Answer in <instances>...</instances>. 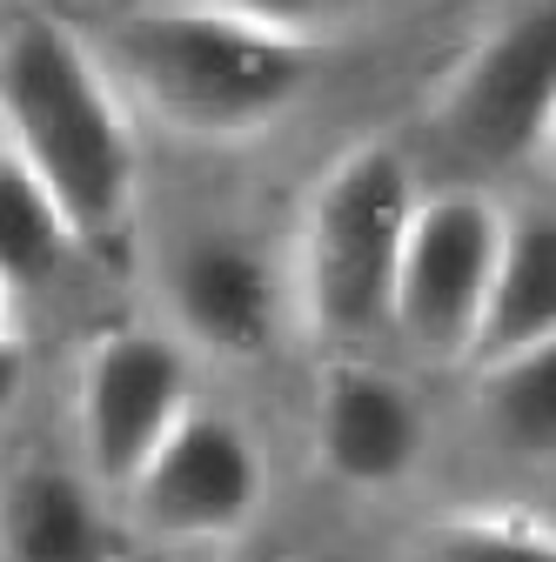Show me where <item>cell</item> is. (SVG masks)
<instances>
[{"label":"cell","instance_id":"cell-2","mask_svg":"<svg viewBox=\"0 0 556 562\" xmlns=\"http://www.w3.org/2000/svg\"><path fill=\"white\" fill-rule=\"evenodd\" d=\"M108 60L127 101L162 127L208 148H242L302 108L322 47L222 0H121Z\"/></svg>","mask_w":556,"mask_h":562},{"label":"cell","instance_id":"cell-7","mask_svg":"<svg viewBox=\"0 0 556 562\" xmlns=\"http://www.w3.org/2000/svg\"><path fill=\"white\" fill-rule=\"evenodd\" d=\"M549 114H556V0H530L510 21H497L436 88V134L482 168L536 155Z\"/></svg>","mask_w":556,"mask_h":562},{"label":"cell","instance_id":"cell-5","mask_svg":"<svg viewBox=\"0 0 556 562\" xmlns=\"http://www.w3.org/2000/svg\"><path fill=\"white\" fill-rule=\"evenodd\" d=\"M194 408V348L175 328H101L75 369V456L121 496Z\"/></svg>","mask_w":556,"mask_h":562},{"label":"cell","instance_id":"cell-10","mask_svg":"<svg viewBox=\"0 0 556 562\" xmlns=\"http://www.w3.org/2000/svg\"><path fill=\"white\" fill-rule=\"evenodd\" d=\"M543 335H556V215H510L490 315H482L469 369L476 375L497 369V362L523 356V348L543 341Z\"/></svg>","mask_w":556,"mask_h":562},{"label":"cell","instance_id":"cell-12","mask_svg":"<svg viewBox=\"0 0 556 562\" xmlns=\"http://www.w3.org/2000/svg\"><path fill=\"white\" fill-rule=\"evenodd\" d=\"M67 255H88L75 222H67V207L21 155L0 148V281H8V295H27L41 281H54L67 268Z\"/></svg>","mask_w":556,"mask_h":562},{"label":"cell","instance_id":"cell-4","mask_svg":"<svg viewBox=\"0 0 556 562\" xmlns=\"http://www.w3.org/2000/svg\"><path fill=\"white\" fill-rule=\"evenodd\" d=\"M510 207L482 188H436L415 201L396 268V341L423 362H469L490 315Z\"/></svg>","mask_w":556,"mask_h":562},{"label":"cell","instance_id":"cell-13","mask_svg":"<svg viewBox=\"0 0 556 562\" xmlns=\"http://www.w3.org/2000/svg\"><path fill=\"white\" fill-rule=\"evenodd\" d=\"M482 422L523 462H556V335L482 369Z\"/></svg>","mask_w":556,"mask_h":562},{"label":"cell","instance_id":"cell-3","mask_svg":"<svg viewBox=\"0 0 556 562\" xmlns=\"http://www.w3.org/2000/svg\"><path fill=\"white\" fill-rule=\"evenodd\" d=\"M415 201V168L389 140H356L322 168L296 235V308L329 356H376L396 341V268Z\"/></svg>","mask_w":556,"mask_h":562},{"label":"cell","instance_id":"cell-16","mask_svg":"<svg viewBox=\"0 0 556 562\" xmlns=\"http://www.w3.org/2000/svg\"><path fill=\"white\" fill-rule=\"evenodd\" d=\"M536 161L556 175V114H549V127H543V140H536Z\"/></svg>","mask_w":556,"mask_h":562},{"label":"cell","instance_id":"cell-1","mask_svg":"<svg viewBox=\"0 0 556 562\" xmlns=\"http://www.w3.org/2000/svg\"><path fill=\"white\" fill-rule=\"evenodd\" d=\"M0 134L54 201L67 207L88 255H121L142 201V140L134 101L114 60L94 54L41 0H8L0 34Z\"/></svg>","mask_w":556,"mask_h":562},{"label":"cell","instance_id":"cell-6","mask_svg":"<svg viewBox=\"0 0 556 562\" xmlns=\"http://www.w3.org/2000/svg\"><path fill=\"white\" fill-rule=\"evenodd\" d=\"M262 503H268L262 442L248 436V422L201 408V402L175 422V436L148 456V469L121 488L127 522L181 549H215V542L248 536Z\"/></svg>","mask_w":556,"mask_h":562},{"label":"cell","instance_id":"cell-11","mask_svg":"<svg viewBox=\"0 0 556 562\" xmlns=\"http://www.w3.org/2000/svg\"><path fill=\"white\" fill-rule=\"evenodd\" d=\"M94 475L27 469L8 496V555L14 562H101L108 522L94 509Z\"/></svg>","mask_w":556,"mask_h":562},{"label":"cell","instance_id":"cell-14","mask_svg":"<svg viewBox=\"0 0 556 562\" xmlns=\"http://www.w3.org/2000/svg\"><path fill=\"white\" fill-rule=\"evenodd\" d=\"M409 562H556V529L523 509H456L409 542Z\"/></svg>","mask_w":556,"mask_h":562},{"label":"cell","instance_id":"cell-9","mask_svg":"<svg viewBox=\"0 0 556 562\" xmlns=\"http://www.w3.org/2000/svg\"><path fill=\"white\" fill-rule=\"evenodd\" d=\"M168 322L194 356H229V362L262 356L275 322H282L275 261L229 228L188 235L168 255Z\"/></svg>","mask_w":556,"mask_h":562},{"label":"cell","instance_id":"cell-15","mask_svg":"<svg viewBox=\"0 0 556 562\" xmlns=\"http://www.w3.org/2000/svg\"><path fill=\"white\" fill-rule=\"evenodd\" d=\"M222 8L248 14V21H268L282 34H302L315 47H329V34H342L349 21H363L376 0H222Z\"/></svg>","mask_w":556,"mask_h":562},{"label":"cell","instance_id":"cell-8","mask_svg":"<svg viewBox=\"0 0 556 562\" xmlns=\"http://www.w3.org/2000/svg\"><path fill=\"white\" fill-rule=\"evenodd\" d=\"M430 415L376 356H329L315 375V462L349 496H389L423 469Z\"/></svg>","mask_w":556,"mask_h":562}]
</instances>
